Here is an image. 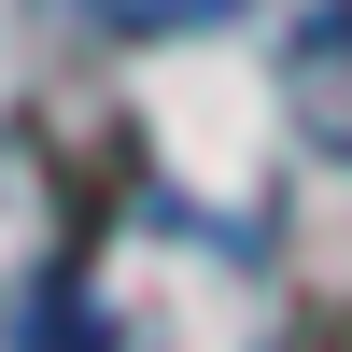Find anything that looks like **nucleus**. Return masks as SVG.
<instances>
[{"label": "nucleus", "mask_w": 352, "mask_h": 352, "mask_svg": "<svg viewBox=\"0 0 352 352\" xmlns=\"http://www.w3.org/2000/svg\"><path fill=\"white\" fill-rule=\"evenodd\" d=\"M282 113L310 155L352 169V0H296L282 14Z\"/></svg>", "instance_id": "1"}, {"label": "nucleus", "mask_w": 352, "mask_h": 352, "mask_svg": "<svg viewBox=\"0 0 352 352\" xmlns=\"http://www.w3.org/2000/svg\"><path fill=\"white\" fill-rule=\"evenodd\" d=\"M85 14H113V28H141V43H169V28H212V14H240V0H85Z\"/></svg>", "instance_id": "2"}]
</instances>
